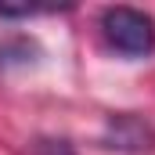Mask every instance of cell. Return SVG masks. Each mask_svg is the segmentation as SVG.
<instances>
[{"instance_id": "1", "label": "cell", "mask_w": 155, "mask_h": 155, "mask_svg": "<svg viewBox=\"0 0 155 155\" xmlns=\"http://www.w3.org/2000/svg\"><path fill=\"white\" fill-rule=\"evenodd\" d=\"M101 36L123 58H148L155 51V18L137 7H108L101 15Z\"/></svg>"}, {"instance_id": "2", "label": "cell", "mask_w": 155, "mask_h": 155, "mask_svg": "<svg viewBox=\"0 0 155 155\" xmlns=\"http://www.w3.org/2000/svg\"><path fill=\"white\" fill-rule=\"evenodd\" d=\"M101 148L123 152V155H144V152L155 148V126L148 123V119L134 116V112L108 116L105 134H101Z\"/></svg>"}, {"instance_id": "3", "label": "cell", "mask_w": 155, "mask_h": 155, "mask_svg": "<svg viewBox=\"0 0 155 155\" xmlns=\"http://www.w3.org/2000/svg\"><path fill=\"white\" fill-rule=\"evenodd\" d=\"M33 51H36V47H33L25 36H22V40H7V43H0V69H4V65H11V61L25 65Z\"/></svg>"}, {"instance_id": "4", "label": "cell", "mask_w": 155, "mask_h": 155, "mask_svg": "<svg viewBox=\"0 0 155 155\" xmlns=\"http://www.w3.org/2000/svg\"><path fill=\"white\" fill-rule=\"evenodd\" d=\"M29 155H76V148L61 137H36L29 144Z\"/></svg>"}]
</instances>
